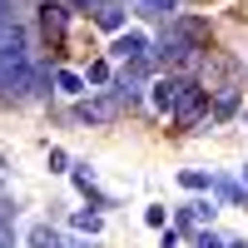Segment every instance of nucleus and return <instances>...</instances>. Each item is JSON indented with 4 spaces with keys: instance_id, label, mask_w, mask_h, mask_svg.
Listing matches in <instances>:
<instances>
[{
    "instance_id": "nucleus-1",
    "label": "nucleus",
    "mask_w": 248,
    "mask_h": 248,
    "mask_svg": "<svg viewBox=\"0 0 248 248\" xmlns=\"http://www.w3.org/2000/svg\"><path fill=\"white\" fill-rule=\"evenodd\" d=\"M203 99H209V90H199V85H189L184 90V99L174 105V119L189 129V124H199V114H203Z\"/></svg>"
},
{
    "instance_id": "nucleus-2",
    "label": "nucleus",
    "mask_w": 248,
    "mask_h": 248,
    "mask_svg": "<svg viewBox=\"0 0 248 248\" xmlns=\"http://www.w3.org/2000/svg\"><path fill=\"white\" fill-rule=\"evenodd\" d=\"M184 90H189V79H179V75H169V79H159V85H154V105L174 114V105L184 99Z\"/></svg>"
},
{
    "instance_id": "nucleus-3",
    "label": "nucleus",
    "mask_w": 248,
    "mask_h": 248,
    "mask_svg": "<svg viewBox=\"0 0 248 248\" xmlns=\"http://www.w3.org/2000/svg\"><path fill=\"white\" fill-rule=\"evenodd\" d=\"M114 55L124 60V65H134V60H149V45H144V35L129 30V35H119V40H114Z\"/></svg>"
},
{
    "instance_id": "nucleus-4",
    "label": "nucleus",
    "mask_w": 248,
    "mask_h": 248,
    "mask_svg": "<svg viewBox=\"0 0 248 248\" xmlns=\"http://www.w3.org/2000/svg\"><path fill=\"white\" fill-rule=\"evenodd\" d=\"M15 40H20V35H15V20L5 15V20H0V55H5V50H15Z\"/></svg>"
},
{
    "instance_id": "nucleus-5",
    "label": "nucleus",
    "mask_w": 248,
    "mask_h": 248,
    "mask_svg": "<svg viewBox=\"0 0 248 248\" xmlns=\"http://www.w3.org/2000/svg\"><path fill=\"white\" fill-rule=\"evenodd\" d=\"M174 5H179V0H139V10H144V15H169Z\"/></svg>"
},
{
    "instance_id": "nucleus-6",
    "label": "nucleus",
    "mask_w": 248,
    "mask_h": 248,
    "mask_svg": "<svg viewBox=\"0 0 248 248\" xmlns=\"http://www.w3.org/2000/svg\"><path fill=\"white\" fill-rule=\"evenodd\" d=\"M30 248H60V238H55L50 229H35V233H30Z\"/></svg>"
},
{
    "instance_id": "nucleus-7",
    "label": "nucleus",
    "mask_w": 248,
    "mask_h": 248,
    "mask_svg": "<svg viewBox=\"0 0 248 248\" xmlns=\"http://www.w3.org/2000/svg\"><path fill=\"white\" fill-rule=\"evenodd\" d=\"M40 20H45V30H60V25H65V10H60V5H45Z\"/></svg>"
},
{
    "instance_id": "nucleus-8",
    "label": "nucleus",
    "mask_w": 248,
    "mask_h": 248,
    "mask_svg": "<svg viewBox=\"0 0 248 248\" xmlns=\"http://www.w3.org/2000/svg\"><path fill=\"white\" fill-rule=\"evenodd\" d=\"M199 248H229L223 238H214V233H199Z\"/></svg>"
},
{
    "instance_id": "nucleus-9",
    "label": "nucleus",
    "mask_w": 248,
    "mask_h": 248,
    "mask_svg": "<svg viewBox=\"0 0 248 248\" xmlns=\"http://www.w3.org/2000/svg\"><path fill=\"white\" fill-rule=\"evenodd\" d=\"M0 248H10V218L0 214Z\"/></svg>"
}]
</instances>
